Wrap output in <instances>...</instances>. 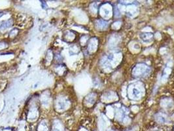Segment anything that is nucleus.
<instances>
[{"instance_id":"f257e3e1","label":"nucleus","mask_w":174,"mask_h":131,"mask_svg":"<svg viewBox=\"0 0 174 131\" xmlns=\"http://www.w3.org/2000/svg\"><path fill=\"white\" fill-rule=\"evenodd\" d=\"M147 71H148V68L146 66L142 64L141 66H137V68L134 70V74L136 75H138L137 77L142 76V75H144L146 73H147Z\"/></svg>"},{"instance_id":"f03ea898","label":"nucleus","mask_w":174,"mask_h":131,"mask_svg":"<svg viewBox=\"0 0 174 131\" xmlns=\"http://www.w3.org/2000/svg\"><path fill=\"white\" fill-rule=\"evenodd\" d=\"M140 36L141 38L142 39V40L145 42L151 41L153 38V34H149V33H143V34H141Z\"/></svg>"},{"instance_id":"7ed1b4c3","label":"nucleus","mask_w":174,"mask_h":131,"mask_svg":"<svg viewBox=\"0 0 174 131\" xmlns=\"http://www.w3.org/2000/svg\"><path fill=\"white\" fill-rule=\"evenodd\" d=\"M141 95V92L137 88H134L132 91V96L135 98H139Z\"/></svg>"}]
</instances>
